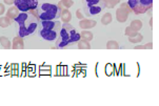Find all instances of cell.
<instances>
[{"instance_id":"cell-8","label":"cell","mask_w":159,"mask_h":106,"mask_svg":"<svg viewBox=\"0 0 159 106\" xmlns=\"http://www.w3.org/2000/svg\"><path fill=\"white\" fill-rule=\"evenodd\" d=\"M40 36L43 38L44 40H48V41H54V40L57 39L58 33L56 31H54V29H42L41 32H40Z\"/></svg>"},{"instance_id":"cell-4","label":"cell","mask_w":159,"mask_h":106,"mask_svg":"<svg viewBox=\"0 0 159 106\" xmlns=\"http://www.w3.org/2000/svg\"><path fill=\"white\" fill-rule=\"evenodd\" d=\"M128 5L130 7L132 13L140 15L147 13L153 7V0H128Z\"/></svg>"},{"instance_id":"cell-9","label":"cell","mask_w":159,"mask_h":106,"mask_svg":"<svg viewBox=\"0 0 159 106\" xmlns=\"http://www.w3.org/2000/svg\"><path fill=\"white\" fill-rule=\"evenodd\" d=\"M41 25L42 28L45 29H54L56 32H59L61 29V23L56 21L54 22L53 20H47V21H41Z\"/></svg>"},{"instance_id":"cell-6","label":"cell","mask_w":159,"mask_h":106,"mask_svg":"<svg viewBox=\"0 0 159 106\" xmlns=\"http://www.w3.org/2000/svg\"><path fill=\"white\" fill-rule=\"evenodd\" d=\"M15 7L21 12H29L36 10L38 7V0H15Z\"/></svg>"},{"instance_id":"cell-30","label":"cell","mask_w":159,"mask_h":106,"mask_svg":"<svg viewBox=\"0 0 159 106\" xmlns=\"http://www.w3.org/2000/svg\"><path fill=\"white\" fill-rule=\"evenodd\" d=\"M119 1H120V0H119Z\"/></svg>"},{"instance_id":"cell-25","label":"cell","mask_w":159,"mask_h":106,"mask_svg":"<svg viewBox=\"0 0 159 106\" xmlns=\"http://www.w3.org/2000/svg\"><path fill=\"white\" fill-rule=\"evenodd\" d=\"M76 17L78 19H80V20H81V19H84V16H83V14L81 13V11H80V10H78L76 12Z\"/></svg>"},{"instance_id":"cell-2","label":"cell","mask_w":159,"mask_h":106,"mask_svg":"<svg viewBox=\"0 0 159 106\" xmlns=\"http://www.w3.org/2000/svg\"><path fill=\"white\" fill-rule=\"evenodd\" d=\"M59 37H57V42H56V46L58 48H63L66 46L72 43L78 42L81 38H80V34L76 32V29L73 28L70 23H63L61 25V29L59 31Z\"/></svg>"},{"instance_id":"cell-13","label":"cell","mask_w":159,"mask_h":106,"mask_svg":"<svg viewBox=\"0 0 159 106\" xmlns=\"http://www.w3.org/2000/svg\"><path fill=\"white\" fill-rule=\"evenodd\" d=\"M19 13H20V11L18 10L16 7H11L7 12V17L9 19H11V20L14 21L16 19V17L19 15Z\"/></svg>"},{"instance_id":"cell-11","label":"cell","mask_w":159,"mask_h":106,"mask_svg":"<svg viewBox=\"0 0 159 106\" xmlns=\"http://www.w3.org/2000/svg\"><path fill=\"white\" fill-rule=\"evenodd\" d=\"M59 18L61 19L63 23H70V21L72 20V14L68 9H62L60 10V16Z\"/></svg>"},{"instance_id":"cell-16","label":"cell","mask_w":159,"mask_h":106,"mask_svg":"<svg viewBox=\"0 0 159 106\" xmlns=\"http://www.w3.org/2000/svg\"><path fill=\"white\" fill-rule=\"evenodd\" d=\"M0 43H1V46L3 48H7V50H10L12 47V43L10 42V40L7 39V37L1 36L0 37Z\"/></svg>"},{"instance_id":"cell-5","label":"cell","mask_w":159,"mask_h":106,"mask_svg":"<svg viewBox=\"0 0 159 106\" xmlns=\"http://www.w3.org/2000/svg\"><path fill=\"white\" fill-rule=\"evenodd\" d=\"M84 13L88 17L100 14L104 9L103 0H83Z\"/></svg>"},{"instance_id":"cell-24","label":"cell","mask_w":159,"mask_h":106,"mask_svg":"<svg viewBox=\"0 0 159 106\" xmlns=\"http://www.w3.org/2000/svg\"><path fill=\"white\" fill-rule=\"evenodd\" d=\"M137 34H138V32L134 31V29H132L131 26H128V28L125 29V36H128L129 38L135 37Z\"/></svg>"},{"instance_id":"cell-7","label":"cell","mask_w":159,"mask_h":106,"mask_svg":"<svg viewBox=\"0 0 159 106\" xmlns=\"http://www.w3.org/2000/svg\"><path fill=\"white\" fill-rule=\"evenodd\" d=\"M132 11L130 9V7L128 5V3H122L120 5L119 9H117L116 11V19H117L118 22L120 23H123L128 20V17H129V14H131Z\"/></svg>"},{"instance_id":"cell-27","label":"cell","mask_w":159,"mask_h":106,"mask_svg":"<svg viewBox=\"0 0 159 106\" xmlns=\"http://www.w3.org/2000/svg\"><path fill=\"white\" fill-rule=\"evenodd\" d=\"M5 12V7H4V4L3 3H0V16L3 15Z\"/></svg>"},{"instance_id":"cell-28","label":"cell","mask_w":159,"mask_h":106,"mask_svg":"<svg viewBox=\"0 0 159 106\" xmlns=\"http://www.w3.org/2000/svg\"><path fill=\"white\" fill-rule=\"evenodd\" d=\"M3 2L5 4H9V5H12V4H14V2H15V0H3Z\"/></svg>"},{"instance_id":"cell-29","label":"cell","mask_w":159,"mask_h":106,"mask_svg":"<svg viewBox=\"0 0 159 106\" xmlns=\"http://www.w3.org/2000/svg\"><path fill=\"white\" fill-rule=\"evenodd\" d=\"M150 26L151 28H153V19H151L150 20Z\"/></svg>"},{"instance_id":"cell-23","label":"cell","mask_w":159,"mask_h":106,"mask_svg":"<svg viewBox=\"0 0 159 106\" xmlns=\"http://www.w3.org/2000/svg\"><path fill=\"white\" fill-rule=\"evenodd\" d=\"M142 39H143V36H142L141 34H137L135 37H132V38H129V41L131 43H140L142 41Z\"/></svg>"},{"instance_id":"cell-12","label":"cell","mask_w":159,"mask_h":106,"mask_svg":"<svg viewBox=\"0 0 159 106\" xmlns=\"http://www.w3.org/2000/svg\"><path fill=\"white\" fill-rule=\"evenodd\" d=\"M12 48H14V50H23L24 43H23L22 37H20V36L14 37V40H13V43H12Z\"/></svg>"},{"instance_id":"cell-1","label":"cell","mask_w":159,"mask_h":106,"mask_svg":"<svg viewBox=\"0 0 159 106\" xmlns=\"http://www.w3.org/2000/svg\"><path fill=\"white\" fill-rule=\"evenodd\" d=\"M15 21L19 24V31H18L19 35L18 36L22 38L33 34L37 25H38V19L28 12L19 13V15L16 17Z\"/></svg>"},{"instance_id":"cell-19","label":"cell","mask_w":159,"mask_h":106,"mask_svg":"<svg viewBox=\"0 0 159 106\" xmlns=\"http://www.w3.org/2000/svg\"><path fill=\"white\" fill-rule=\"evenodd\" d=\"M77 43H78V48H79V50H90L91 48L90 42L85 41V40L80 39Z\"/></svg>"},{"instance_id":"cell-10","label":"cell","mask_w":159,"mask_h":106,"mask_svg":"<svg viewBox=\"0 0 159 106\" xmlns=\"http://www.w3.org/2000/svg\"><path fill=\"white\" fill-rule=\"evenodd\" d=\"M97 22L95 20H92V19H81L79 22V26L83 29H90L96 26Z\"/></svg>"},{"instance_id":"cell-26","label":"cell","mask_w":159,"mask_h":106,"mask_svg":"<svg viewBox=\"0 0 159 106\" xmlns=\"http://www.w3.org/2000/svg\"><path fill=\"white\" fill-rule=\"evenodd\" d=\"M152 48H153V43H151V42L143 45V50H152Z\"/></svg>"},{"instance_id":"cell-15","label":"cell","mask_w":159,"mask_h":106,"mask_svg":"<svg viewBox=\"0 0 159 106\" xmlns=\"http://www.w3.org/2000/svg\"><path fill=\"white\" fill-rule=\"evenodd\" d=\"M80 38L82 40H85V41L90 42L92 39H93V33H91L90 31H82L80 33Z\"/></svg>"},{"instance_id":"cell-14","label":"cell","mask_w":159,"mask_h":106,"mask_svg":"<svg viewBox=\"0 0 159 106\" xmlns=\"http://www.w3.org/2000/svg\"><path fill=\"white\" fill-rule=\"evenodd\" d=\"M73 4H74V1L73 0H60V1L58 2L57 7H59L60 10L62 9H70V7H73Z\"/></svg>"},{"instance_id":"cell-17","label":"cell","mask_w":159,"mask_h":106,"mask_svg":"<svg viewBox=\"0 0 159 106\" xmlns=\"http://www.w3.org/2000/svg\"><path fill=\"white\" fill-rule=\"evenodd\" d=\"M112 14L111 13H106L103 16L101 17V23L103 24V25H107V24H110L112 22Z\"/></svg>"},{"instance_id":"cell-22","label":"cell","mask_w":159,"mask_h":106,"mask_svg":"<svg viewBox=\"0 0 159 106\" xmlns=\"http://www.w3.org/2000/svg\"><path fill=\"white\" fill-rule=\"evenodd\" d=\"M107 50H118V48H119V44H118V42L115 41V40H110V41L107 43Z\"/></svg>"},{"instance_id":"cell-18","label":"cell","mask_w":159,"mask_h":106,"mask_svg":"<svg viewBox=\"0 0 159 106\" xmlns=\"http://www.w3.org/2000/svg\"><path fill=\"white\" fill-rule=\"evenodd\" d=\"M130 26L132 29H134V31H136V32H139L140 29H142V22L140 20H133L131 22V24H130Z\"/></svg>"},{"instance_id":"cell-20","label":"cell","mask_w":159,"mask_h":106,"mask_svg":"<svg viewBox=\"0 0 159 106\" xmlns=\"http://www.w3.org/2000/svg\"><path fill=\"white\" fill-rule=\"evenodd\" d=\"M119 2V0H103L104 7H107V9H114L115 5H117Z\"/></svg>"},{"instance_id":"cell-21","label":"cell","mask_w":159,"mask_h":106,"mask_svg":"<svg viewBox=\"0 0 159 106\" xmlns=\"http://www.w3.org/2000/svg\"><path fill=\"white\" fill-rule=\"evenodd\" d=\"M11 22H12V20L11 19H9L5 16V17H0V26L1 28H7V26H10L11 25Z\"/></svg>"},{"instance_id":"cell-3","label":"cell","mask_w":159,"mask_h":106,"mask_svg":"<svg viewBox=\"0 0 159 106\" xmlns=\"http://www.w3.org/2000/svg\"><path fill=\"white\" fill-rule=\"evenodd\" d=\"M60 16V9L56 4L43 3L40 7V12L38 11V19L41 21L54 20Z\"/></svg>"}]
</instances>
